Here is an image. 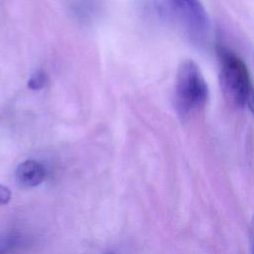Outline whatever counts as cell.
<instances>
[{
    "label": "cell",
    "mask_w": 254,
    "mask_h": 254,
    "mask_svg": "<svg viewBox=\"0 0 254 254\" xmlns=\"http://www.w3.org/2000/svg\"><path fill=\"white\" fill-rule=\"evenodd\" d=\"M20 236L15 232L0 233V253H6L17 244Z\"/></svg>",
    "instance_id": "5"
},
{
    "label": "cell",
    "mask_w": 254,
    "mask_h": 254,
    "mask_svg": "<svg viewBox=\"0 0 254 254\" xmlns=\"http://www.w3.org/2000/svg\"><path fill=\"white\" fill-rule=\"evenodd\" d=\"M154 4L161 17L190 42L202 45L208 40L210 23L199 0H154Z\"/></svg>",
    "instance_id": "1"
},
{
    "label": "cell",
    "mask_w": 254,
    "mask_h": 254,
    "mask_svg": "<svg viewBox=\"0 0 254 254\" xmlns=\"http://www.w3.org/2000/svg\"><path fill=\"white\" fill-rule=\"evenodd\" d=\"M208 97V87L204 77L191 60L184 61L178 69L175 85V104L182 116L202 107Z\"/></svg>",
    "instance_id": "3"
},
{
    "label": "cell",
    "mask_w": 254,
    "mask_h": 254,
    "mask_svg": "<svg viewBox=\"0 0 254 254\" xmlns=\"http://www.w3.org/2000/svg\"><path fill=\"white\" fill-rule=\"evenodd\" d=\"M251 248H252V252H254V215L251 223Z\"/></svg>",
    "instance_id": "8"
},
{
    "label": "cell",
    "mask_w": 254,
    "mask_h": 254,
    "mask_svg": "<svg viewBox=\"0 0 254 254\" xmlns=\"http://www.w3.org/2000/svg\"><path fill=\"white\" fill-rule=\"evenodd\" d=\"M45 177L46 168L35 160L24 161L16 169V179L24 187H36L45 180Z\"/></svg>",
    "instance_id": "4"
},
{
    "label": "cell",
    "mask_w": 254,
    "mask_h": 254,
    "mask_svg": "<svg viewBox=\"0 0 254 254\" xmlns=\"http://www.w3.org/2000/svg\"><path fill=\"white\" fill-rule=\"evenodd\" d=\"M11 196L12 195L10 190L7 187L0 184V205L8 203L11 199Z\"/></svg>",
    "instance_id": "7"
},
{
    "label": "cell",
    "mask_w": 254,
    "mask_h": 254,
    "mask_svg": "<svg viewBox=\"0 0 254 254\" xmlns=\"http://www.w3.org/2000/svg\"><path fill=\"white\" fill-rule=\"evenodd\" d=\"M47 74L43 70L36 71L28 81V87L33 90H38L43 88L47 82Z\"/></svg>",
    "instance_id": "6"
},
{
    "label": "cell",
    "mask_w": 254,
    "mask_h": 254,
    "mask_svg": "<svg viewBox=\"0 0 254 254\" xmlns=\"http://www.w3.org/2000/svg\"><path fill=\"white\" fill-rule=\"evenodd\" d=\"M220 83L225 98L236 106H247L254 116V85L244 62L234 53L218 48Z\"/></svg>",
    "instance_id": "2"
}]
</instances>
